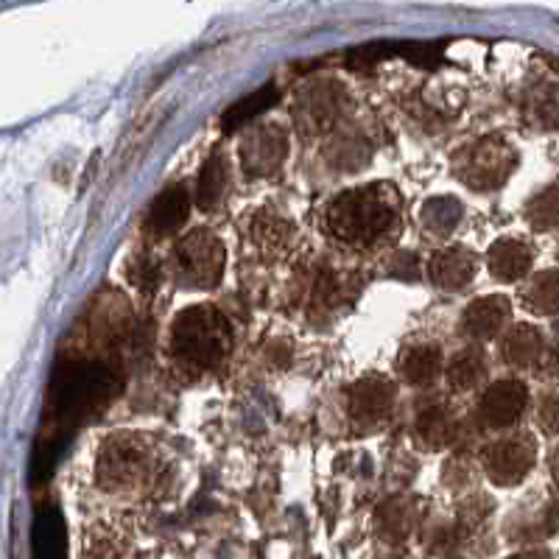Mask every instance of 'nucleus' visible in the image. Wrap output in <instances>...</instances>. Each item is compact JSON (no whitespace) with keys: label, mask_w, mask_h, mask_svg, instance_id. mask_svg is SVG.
I'll return each instance as SVG.
<instances>
[{"label":"nucleus","mask_w":559,"mask_h":559,"mask_svg":"<svg viewBox=\"0 0 559 559\" xmlns=\"http://www.w3.org/2000/svg\"><path fill=\"white\" fill-rule=\"evenodd\" d=\"M528 403V392L521 381L515 378H503V381L492 383L481 397V419L489 428H509L515 426L523 417Z\"/></svg>","instance_id":"nucleus-10"},{"label":"nucleus","mask_w":559,"mask_h":559,"mask_svg":"<svg viewBox=\"0 0 559 559\" xmlns=\"http://www.w3.org/2000/svg\"><path fill=\"white\" fill-rule=\"evenodd\" d=\"M109 372L102 364H68L53 376L51 406L62 419H76L109 392Z\"/></svg>","instance_id":"nucleus-4"},{"label":"nucleus","mask_w":559,"mask_h":559,"mask_svg":"<svg viewBox=\"0 0 559 559\" xmlns=\"http://www.w3.org/2000/svg\"><path fill=\"white\" fill-rule=\"evenodd\" d=\"M191 213V199L185 188H168L154 199L152 210H148V229L154 236H171L188 222Z\"/></svg>","instance_id":"nucleus-14"},{"label":"nucleus","mask_w":559,"mask_h":559,"mask_svg":"<svg viewBox=\"0 0 559 559\" xmlns=\"http://www.w3.org/2000/svg\"><path fill=\"white\" fill-rule=\"evenodd\" d=\"M394 408V386L386 378H364L347 392V412L356 426H383Z\"/></svg>","instance_id":"nucleus-9"},{"label":"nucleus","mask_w":559,"mask_h":559,"mask_svg":"<svg viewBox=\"0 0 559 559\" xmlns=\"http://www.w3.org/2000/svg\"><path fill=\"white\" fill-rule=\"evenodd\" d=\"M98 478L109 489H143L157 481V462L140 439L115 437L102 453Z\"/></svg>","instance_id":"nucleus-5"},{"label":"nucleus","mask_w":559,"mask_h":559,"mask_svg":"<svg viewBox=\"0 0 559 559\" xmlns=\"http://www.w3.org/2000/svg\"><path fill=\"white\" fill-rule=\"evenodd\" d=\"M288 154V138L283 129L266 123L241 140V166L249 177H269L283 166V159Z\"/></svg>","instance_id":"nucleus-8"},{"label":"nucleus","mask_w":559,"mask_h":559,"mask_svg":"<svg viewBox=\"0 0 559 559\" xmlns=\"http://www.w3.org/2000/svg\"><path fill=\"white\" fill-rule=\"evenodd\" d=\"M521 559H548L546 554H528V557H521Z\"/></svg>","instance_id":"nucleus-32"},{"label":"nucleus","mask_w":559,"mask_h":559,"mask_svg":"<svg viewBox=\"0 0 559 559\" xmlns=\"http://www.w3.org/2000/svg\"><path fill=\"white\" fill-rule=\"evenodd\" d=\"M227 159L222 154H213V157L204 163L202 174H199V204L204 210H213L218 202H222L224 191H227Z\"/></svg>","instance_id":"nucleus-20"},{"label":"nucleus","mask_w":559,"mask_h":559,"mask_svg":"<svg viewBox=\"0 0 559 559\" xmlns=\"http://www.w3.org/2000/svg\"><path fill=\"white\" fill-rule=\"evenodd\" d=\"M174 258H177V269L185 283H191L197 288L216 286L224 274V263H227L224 243L210 229H193V233H188L179 241Z\"/></svg>","instance_id":"nucleus-6"},{"label":"nucleus","mask_w":559,"mask_h":559,"mask_svg":"<svg viewBox=\"0 0 559 559\" xmlns=\"http://www.w3.org/2000/svg\"><path fill=\"white\" fill-rule=\"evenodd\" d=\"M428 274L439 288L459 292V288L471 286L473 277H476V254L464 247L442 249L428 263Z\"/></svg>","instance_id":"nucleus-11"},{"label":"nucleus","mask_w":559,"mask_h":559,"mask_svg":"<svg viewBox=\"0 0 559 559\" xmlns=\"http://www.w3.org/2000/svg\"><path fill=\"white\" fill-rule=\"evenodd\" d=\"M540 423L548 433H559V392L548 394L540 406Z\"/></svg>","instance_id":"nucleus-29"},{"label":"nucleus","mask_w":559,"mask_h":559,"mask_svg":"<svg viewBox=\"0 0 559 559\" xmlns=\"http://www.w3.org/2000/svg\"><path fill=\"white\" fill-rule=\"evenodd\" d=\"M277 98H280L277 87H261L258 93H252V96H247V98H241L238 104H233V107H229L222 118L224 132H236V129L247 127V123L254 121L258 115L266 112V109H272L274 104H277Z\"/></svg>","instance_id":"nucleus-19"},{"label":"nucleus","mask_w":559,"mask_h":559,"mask_svg":"<svg viewBox=\"0 0 559 559\" xmlns=\"http://www.w3.org/2000/svg\"><path fill=\"white\" fill-rule=\"evenodd\" d=\"M526 115L540 129L559 127V87L557 84H543L534 87L526 102Z\"/></svg>","instance_id":"nucleus-22"},{"label":"nucleus","mask_w":559,"mask_h":559,"mask_svg":"<svg viewBox=\"0 0 559 559\" xmlns=\"http://www.w3.org/2000/svg\"><path fill=\"white\" fill-rule=\"evenodd\" d=\"M233 333L229 322L210 306L188 308L171 328V353L185 369L210 372L227 358Z\"/></svg>","instance_id":"nucleus-2"},{"label":"nucleus","mask_w":559,"mask_h":559,"mask_svg":"<svg viewBox=\"0 0 559 559\" xmlns=\"http://www.w3.org/2000/svg\"><path fill=\"white\" fill-rule=\"evenodd\" d=\"M503 358L515 367H534L546 358L543 333L532 324H518L515 331L503 338Z\"/></svg>","instance_id":"nucleus-16"},{"label":"nucleus","mask_w":559,"mask_h":559,"mask_svg":"<svg viewBox=\"0 0 559 559\" xmlns=\"http://www.w3.org/2000/svg\"><path fill=\"white\" fill-rule=\"evenodd\" d=\"M526 218L534 229H557L559 227V185H551L528 202Z\"/></svg>","instance_id":"nucleus-26"},{"label":"nucleus","mask_w":559,"mask_h":559,"mask_svg":"<svg viewBox=\"0 0 559 559\" xmlns=\"http://www.w3.org/2000/svg\"><path fill=\"white\" fill-rule=\"evenodd\" d=\"M551 473H554V481L559 484V451L554 453V459H551Z\"/></svg>","instance_id":"nucleus-31"},{"label":"nucleus","mask_w":559,"mask_h":559,"mask_svg":"<svg viewBox=\"0 0 559 559\" xmlns=\"http://www.w3.org/2000/svg\"><path fill=\"white\" fill-rule=\"evenodd\" d=\"M534 439L526 433H518V437H507L496 445H489L484 451V471L498 487H512V484H521L528 476V471L534 467Z\"/></svg>","instance_id":"nucleus-7"},{"label":"nucleus","mask_w":559,"mask_h":559,"mask_svg":"<svg viewBox=\"0 0 559 559\" xmlns=\"http://www.w3.org/2000/svg\"><path fill=\"white\" fill-rule=\"evenodd\" d=\"M386 48L383 45H369V48H358V51L349 53V68H372L378 59H383Z\"/></svg>","instance_id":"nucleus-30"},{"label":"nucleus","mask_w":559,"mask_h":559,"mask_svg":"<svg viewBox=\"0 0 559 559\" xmlns=\"http://www.w3.org/2000/svg\"><path fill=\"white\" fill-rule=\"evenodd\" d=\"M526 306L546 317L559 313V269L543 272L532 280V286L526 288Z\"/></svg>","instance_id":"nucleus-21"},{"label":"nucleus","mask_w":559,"mask_h":559,"mask_svg":"<svg viewBox=\"0 0 559 559\" xmlns=\"http://www.w3.org/2000/svg\"><path fill=\"white\" fill-rule=\"evenodd\" d=\"M378 521H381L383 532H389V526L394 523L392 540H397V537H403V534L408 532V526H412V512H408V507L403 501H389L386 507L378 512Z\"/></svg>","instance_id":"nucleus-27"},{"label":"nucleus","mask_w":559,"mask_h":559,"mask_svg":"<svg viewBox=\"0 0 559 559\" xmlns=\"http://www.w3.org/2000/svg\"><path fill=\"white\" fill-rule=\"evenodd\" d=\"M252 236L263 249L277 252V249H286V243L294 238V229L292 224L283 222L280 216H274V213H269V210H261L252 222Z\"/></svg>","instance_id":"nucleus-23"},{"label":"nucleus","mask_w":559,"mask_h":559,"mask_svg":"<svg viewBox=\"0 0 559 559\" xmlns=\"http://www.w3.org/2000/svg\"><path fill=\"white\" fill-rule=\"evenodd\" d=\"M34 559H68V528L59 509H39L32 528Z\"/></svg>","instance_id":"nucleus-12"},{"label":"nucleus","mask_w":559,"mask_h":559,"mask_svg":"<svg viewBox=\"0 0 559 559\" xmlns=\"http://www.w3.org/2000/svg\"><path fill=\"white\" fill-rule=\"evenodd\" d=\"M401 369L406 383H412V386H428L442 372V353L433 344H419V347L408 349L406 358L401 361Z\"/></svg>","instance_id":"nucleus-17"},{"label":"nucleus","mask_w":559,"mask_h":559,"mask_svg":"<svg viewBox=\"0 0 559 559\" xmlns=\"http://www.w3.org/2000/svg\"><path fill=\"white\" fill-rule=\"evenodd\" d=\"M509 317V302L503 297H481L462 313V331L473 338H492Z\"/></svg>","instance_id":"nucleus-15"},{"label":"nucleus","mask_w":559,"mask_h":559,"mask_svg":"<svg viewBox=\"0 0 559 559\" xmlns=\"http://www.w3.org/2000/svg\"><path fill=\"white\" fill-rule=\"evenodd\" d=\"M453 437V423L442 408H428L426 414H419L417 419V439L431 451L448 445Z\"/></svg>","instance_id":"nucleus-25"},{"label":"nucleus","mask_w":559,"mask_h":559,"mask_svg":"<svg viewBox=\"0 0 559 559\" xmlns=\"http://www.w3.org/2000/svg\"><path fill=\"white\" fill-rule=\"evenodd\" d=\"M484 376H487V358H484V353L478 347L462 349L448 364V381L459 392L476 389L484 381Z\"/></svg>","instance_id":"nucleus-18"},{"label":"nucleus","mask_w":559,"mask_h":559,"mask_svg":"<svg viewBox=\"0 0 559 559\" xmlns=\"http://www.w3.org/2000/svg\"><path fill=\"white\" fill-rule=\"evenodd\" d=\"M331 236L353 247H369L392 236L401 222V199L392 185H364L336 197L324 213Z\"/></svg>","instance_id":"nucleus-1"},{"label":"nucleus","mask_w":559,"mask_h":559,"mask_svg":"<svg viewBox=\"0 0 559 559\" xmlns=\"http://www.w3.org/2000/svg\"><path fill=\"white\" fill-rule=\"evenodd\" d=\"M518 152L498 134L476 140L473 146L456 154L453 159V174L473 191H492L507 182V177L515 171Z\"/></svg>","instance_id":"nucleus-3"},{"label":"nucleus","mask_w":559,"mask_h":559,"mask_svg":"<svg viewBox=\"0 0 559 559\" xmlns=\"http://www.w3.org/2000/svg\"><path fill=\"white\" fill-rule=\"evenodd\" d=\"M532 249L518 238H503V241L492 243L487 252L489 274L501 283H515V280L526 277L532 269Z\"/></svg>","instance_id":"nucleus-13"},{"label":"nucleus","mask_w":559,"mask_h":559,"mask_svg":"<svg viewBox=\"0 0 559 559\" xmlns=\"http://www.w3.org/2000/svg\"><path fill=\"white\" fill-rule=\"evenodd\" d=\"M129 280H132L140 292H146V294L157 292L159 288V263L148 261V258H138V261L132 263Z\"/></svg>","instance_id":"nucleus-28"},{"label":"nucleus","mask_w":559,"mask_h":559,"mask_svg":"<svg viewBox=\"0 0 559 559\" xmlns=\"http://www.w3.org/2000/svg\"><path fill=\"white\" fill-rule=\"evenodd\" d=\"M462 213L464 210L456 199L439 197L426 202V207H423V224H426V229H431L433 236H448L462 222Z\"/></svg>","instance_id":"nucleus-24"}]
</instances>
